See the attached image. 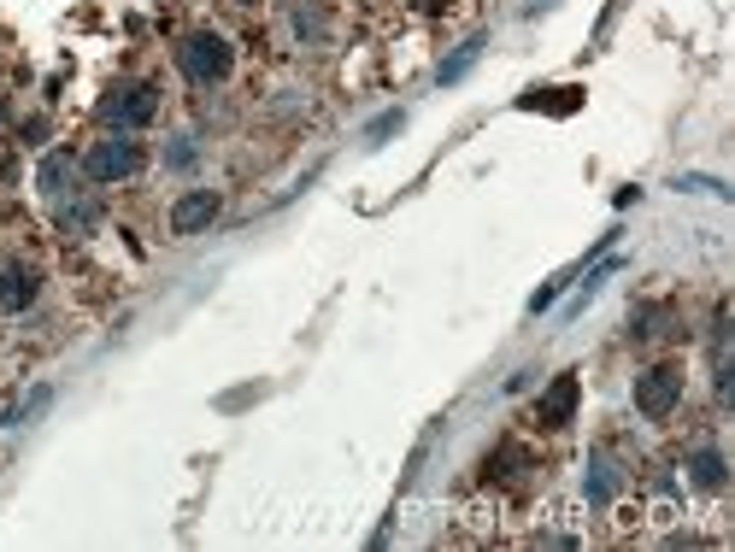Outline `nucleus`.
<instances>
[{"label": "nucleus", "instance_id": "1", "mask_svg": "<svg viewBox=\"0 0 735 552\" xmlns=\"http://www.w3.org/2000/svg\"><path fill=\"white\" fill-rule=\"evenodd\" d=\"M177 71L189 83H200V89H212V83H224L229 71H236V48L219 36V30H195L177 41Z\"/></svg>", "mask_w": 735, "mask_h": 552}, {"label": "nucleus", "instance_id": "2", "mask_svg": "<svg viewBox=\"0 0 735 552\" xmlns=\"http://www.w3.org/2000/svg\"><path fill=\"white\" fill-rule=\"evenodd\" d=\"M160 118V89L153 83H112L107 95H100V124L129 136V129H148Z\"/></svg>", "mask_w": 735, "mask_h": 552}, {"label": "nucleus", "instance_id": "3", "mask_svg": "<svg viewBox=\"0 0 735 552\" xmlns=\"http://www.w3.org/2000/svg\"><path fill=\"white\" fill-rule=\"evenodd\" d=\"M136 171H141V141L119 136V129L83 153V177H89V183H129Z\"/></svg>", "mask_w": 735, "mask_h": 552}, {"label": "nucleus", "instance_id": "4", "mask_svg": "<svg viewBox=\"0 0 735 552\" xmlns=\"http://www.w3.org/2000/svg\"><path fill=\"white\" fill-rule=\"evenodd\" d=\"M676 400H683V371L676 365H653V371H641L636 376V412L641 417H671L676 412Z\"/></svg>", "mask_w": 735, "mask_h": 552}, {"label": "nucleus", "instance_id": "5", "mask_svg": "<svg viewBox=\"0 0 735 552\" xmlns=\"http://www.w3.org/2000/svg\"><path fill=\"white\" fill-rule=\"evenodd\" d=\"M219 206H224L219 188H189V195L171 206V236H200V229L219 217Z\"/></svg>", "mask_w": 735, "mask_h": 552}, {"label": "nucleus", "instance_id": "6", "mask_svg": "<svg viewBox=\"0 0 735 552\" xmlns=\"http://www.w3.org/2000/svg\"><path fill=\"white\" fill-rule=\"evenodd\" d=\"M36 294H41L36 265H24V259H7V265H0V312H30Z\"/></svg>", "mask_w": 735, "mask_h": 552}, {"label": "nucleus", "instance_id": "7", "mask_svg": "<svg viewBox=\"0 0 735 552\" xmlns=\"http://www.w3.org/2000/svg\"><path fill=\"white\" fill-rule=\"evenodd\" d=\"M576 400H583V382L565 371V376H553V388L536 400V424L541 429H565L571 417H576Z\"/></svg>", "mask_w": 735, "mask_h": 552}, {"label": "nucleus", "instance_id": "8", "mask_svg": "<svg viewBox=\"0 0 735 552\" xmlns=\"http://www.w3.org/2000/svg\"><path fill=\"white\" fill-rule=\"evenodd\" d=\"M77 177H83V165H77V153H48L41 159V171H36V188L60 206V200L77 195Z\"/></svg>", "mask_w": 735, "mask_h": 552}, {"label": "nucleus", "instance_id": "9", "mask_svg": "<svg viewBox=\"0 0 735 552\" xmlns=\"http://www.w3.org/2000/svg\"><path fill=\"white\" fill-rule=\"evenodd\" d=\"M688 482L706 488V493H718L730 482V459L718 453V447H695V453H688Z\"/></svg>", "mask_w": 735, "mask_h": 552}, {"label": "nucleus", "instance_id": "10", "mask_svg": "<svg viewBox=\"0 0 735 552\" xmlns=\"http://www.w3.org/2000/svg\"><path fill=\"white\" fill-rule=\"evenodd\" d=\"M100 224V200H60V236H89V229Z\"/></svg>", "mask_w": 735, "mask_h": 552}, {"label": "nucleus", "instance_id": "11", "mask_svg": "<svg viewBox=\"0 0 735 552\" xmlns=\"http://www.w3.org/2000/svg\"><path fill=\"white\" fill-rule=\"evenodd\" d=\"M518 106L524 112H576L583 106V89H530Z\"/></svg>", "mask_w": 735, "mask_h": 552}, {"label": "nucleus", "instance_id": "12", "mask_svg": "<svg viewBox=\"0 0 735 552\" xmlns=\"http://www.w3.org/2000/svg\"><path fill=\"white\" fill-rule=\"evenodd\" d=\"M288 24H295L300 41H324V30H329V18H324L319 7H307V0H300V7H288Z\"/></svg>", "mask_w": 735, "mask_h": 552}, {"label": "nucleus", "instance_id": "13", "mask_svg": "<svg viewBox=\"0 0 735 552\" xmlns=\"http://www.w3.org/2000/svg\"><path fill=\"white\" fill-rule=\"evenodd\" d=\"M612 493H618V471H612V459H588V500L607 505Z\"/></svg>", "mask_w": 735, "mask_h": 552}, {"label": "nucleus", "instance_id": "14", "mask_svg": "<svg viewBox=\"0 0 735 552\" xmlns=\"http://www.w3.org/2000/svg\"><path fill=\"white\" fill-rule=\"evenodd\" d=\"M48 405H53V388H36V394H24V400L7 412V424H30V417L48 412Z\"/></svg>", "mask_w": 735, "mask_h": 552}, {"label": "nucleus", "instance_id": "15", "mask_svg": "<svg viewBox=\"0 0 735 552\" xmlns=\"http://www.w3.org/2000/svg\"><path fill=\"white\" fill-rule=\"evenodd\" d=\"M477 53H483V36H477V41H465V48H459L453 60L436 71V77H441V83H459V77H465V71H471V65H477Z\"/></svg>", "mask_w": 735, "mask_h": 552}, {"label": "nucleus", "instance_id": "16", "mask_svg": "<svg viewBox=\"0 0 735 552\" xmlns=\"http://www.w3.org/2000/svg\"><path fill=\"white\" fill-rule=\"evenodd\" d=\"M195 159H200V148H195V136H177V141H171V148H165V165H171V171H189V165H195Z\"/></svg>", "mask_w": 735, "mask_h": 552}, {"label": "nucleus", "instance_id": "17", "mask_svg": "<svg viewBox=\"0 0 735 552\" xmlns=\"http://www.w3.org/2000/svg\"><path fill=\"white\" fill-rule=\"evenodd\" d=\"M400 124H407V112H383V118H371V129H365V141H371V148H377V141H388V136H395V129Z\"/></svg>", "mask_w": 735, "mask_h": 552}, {"label": "nucleus", "instance_id": "18", "mask_svg": "<svg viewBox=\"0 0 735 552\" xmlns=\"http://www.w3.org/2000/svg\"><path fill=\"white\" fill-rule=\"evenodd\" d=\"M676 188H700V195H730L724 183H712V177H676Z\"/></svg>", "mask_w": 735, "mask_h": 552}]
</instances>
